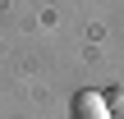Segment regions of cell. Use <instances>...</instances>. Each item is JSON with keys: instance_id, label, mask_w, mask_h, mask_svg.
<instances>
[{"instance_id": "1", "label": "cell", "mask_w": 124, "mask_h": 119, "mask_svg": "<svg viewBox=\"0 0 124 119\" xmlns=\"http://www.w3.org/2000/svg\"><path fill=\"white\" fill-rule=\"evenodd\" d=\"M69 119H110V105L101 92H74V105H69Z\"/></svg>"}, {"instance_id": "2", "label": "cell", "mask_w": 124, "mask_h": 119, "mask_svg": "<svg viewBox=\"0 0 124 119\" xmlns=\"http://www.w3.org/2000/svg\"><path fill=\"white\" fill-rule=\"evenodd\" d=\"M106 105H110V115H124V83H115L106 92Z\"/></svg>"}]
</instances>
